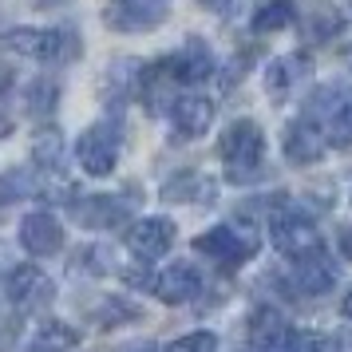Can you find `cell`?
Wrapping results in <instances>:
<instances>
[{
  "instance_id": "obj_3",
  "label": "cell",
  "mask_w": 352,
  "mask_h": 352,
  "mask_svg": "<svg viewBox=\"0 0 352 352\" xmlns=\"http://www.w3.org/2000/svg\"><path fill=\"white\" fill-rule=\"evenodd\" d=\"M76 162L83 166V175L91 178H107L119 162V131L111 123H96L80 135L76 143Z\"/></svg>"
},
{
  "instance_id": "obj_29",
  "label": "cell",
  "mask_w": 352,
  "mask_h": 352,
  "mask_svg": "<svg viewBox=\"0 0 352 352\" xmlns=\"http://www.w3.org/2000/svg\"><path fill=\"white\" fill-rule=\"evenodd\" d=\"M340 254L352 261V226H349V230H340Z\"/></svg>"
},
{
  "instance_id": "obj_32",
  "label": "cell",
  "mask_w": 352,
  "mask_h": 352,
  "mask_svg": "<svg viewBox=\"0 0 352 352\" xmlns=\"http://www.w3.org/2000/svg\"><path fill=\"white\" fill-rule=\"evenodd\" d=\"M123 352H155V344H151V340H139L135 349H123Z\"/></svg>"
},
{
  "instance_id": "obj_6",
  "label": "cell",
  "mask_w": 352,
  "mask_h": 352,
  "mask_svg": "<svg viewBox=\"0 0 352 352\" xmlns=\"http://www.w3.org/2000/svg\"><path fill=\"white\" fill-rule=\"evenodd\" d=\"M162 20H166L162 0H111V8H107V24L115 32H146Z\"/></svg>"
},
{
  "instance_id": "obj_21",
  "label": "cell",
  "mask_w": 352,
  "mask_h": 352,
  "mask_svg": "<svg viewBox=\"0 0 352 352\" xmlns=\"http://www.w3.org/2000/svg\"><path fill=\"white\" fill-rule=\"evenodd\" d=\"M32 190H36V178L28 170H8V175L0 178V206L20 202V198H32Z\"/></svg>"
},
{
  "instance_id": "obj_28",
  "label": "cell",
  "mask_w": 352,
  "mask_h": 352,
  "mask_svg": "<svg viewBox=\"0 0 352 352\" xmlns=\"http://www.w3.org/2000/svg\"><path fill=\"white\" fill-rule=\"evenodd\" d=\"M36 162H44L48 170L60 166V135H40L36 139Z\"/></svg>"
},
{
  "instance_id": "obj_30",
  "label": "cell",
  "mask_w": 352,
  "mask_h": 352,
  "mask_svg": "<svg viewBox=\"0 0 352 352\" xmlns=\"http://www.w3.org/2000/svg\"><path fill=\"white\" fill-rule=\"evenodd\" d=\"M202 4H206L210 12H226V4H230V0H202Z\"/></svg>"
},
{
  "instance_id": "obj_10",
  "label": "cell",
  "mask_w": 352,
  "mask_h": 352,
  "mask_svg": "<svg viewBox=\"0 0 352 352\" xmlns=\"http://www.w3.org/2000/svg\"><path fill=\"white\" fill-rule=\"evenodd\" d=\"M162 67H166L170 80H178V83H202V80L214 76V56H210V48L202 40H186Z\"/></svg>"
},
{
  "instance_id": "obj_23",
  "label": "cell",
  "mask_w": 352,
  "mask_h": 352,
  "mask_svg": "<svg viewBox=\"0 0 352 352\" xmlns=\"http://www.w3.org/2000/svg\"><path fill=\"white\" fill-rule=\"evenodd\" d=\"M285 352H336V340L320 333H289Z\"/></svg>"
},
{
  "instance_id": "obj_22",
  "label": "cell",
  "mask_w": 352,
  "mask_h": 352,
  "mask_svg": "<svg viewBox=\"0 0 352 352\" xmlns=\"http://www.w3.org/2000/svg\"><path fill=\"white\" fill-rule=\"evenodd\" d=\"M329 143L333 146H352V99H340L329 119Z\"/></svg>"
},
{
  "instance_id": "obj_20",
  "label": "cell",
  "mask_w": 352,
  "mask_h": 352,
  "mask_svg": "<svg viewBox=\"0 0 352 352\" xmlns=\"http://www.w3.org/2000/svg\"><path fill=\"white\" fill-rule=\"evenodd\" d=\"M162 194H166L170 202H194V194L210 198V194H214V186H210L206 178H198V175H178V178H170V182L162 186Z\"/></svg>"
},
{
  "instance_id": "obj_17",
  "label": "cell",
  "mask_w": 352,
  "mask_h": 352,
  "mask_svg": "<svg viewBox=\"0 0 352 352\" xmlns=\"http://www.w3.org/2000/svg\"><path fill=\"white\" fill-rule=\"evenodd\" d=\"M135 202V198H131ZM87 222H99V226H115L127 218V198L123 194H99V198H91L87 206L80 210Z\"/></svg>"
},
{
  "instance_id": "obj_5",
  "label": "cell",
  "mask_w": 352,
  "mask_h": 352,
  "mask_svg": "<svg viewBox=\"0 0 352 352\" xmlns=\"http://www.w3.org/2000/svg\"><path fill=\"white\" fill-rule=\"evenodd\" d=\"M52 297H56V285H52V277L40 265H16L8 273V301L16 309L36 313V309L52 305Z\"/></svg>"
},
{
  "instance_id": "obj_1",
  "label": "cell",
  "mask_w": 352,
  "mask_h": 352,
  "mask_svg": "<svg viewBox=\"0 0 352 352\" xmlns=\"http://www.w3.org/2000/svg\"><path fill=\"white\" fill-rule=\"evenodd\" d=\"M218 155H222L226 170L234 182H245V178H254L261 170V159H265V135L257 127L254 119H238V123H230L222 135V143H218Z\"/></svg>"
},
{
  "instance_id": "obj_19",
  "label": "cell",
  "mask_w": 352,
  "mask_h": 352,
  "mask_svg": "<svg viewBox=\"0 0 352 352\" xmlns=\"http://www.w3.org/2000/svg\"><path fill=\"white\" fill-rule=\"evenodd\" d=\"M72 344H80V333L67 329V324H60V320H48V324H40L32 352H67Z\"/></svg>"
},
{
  "instance_id": "obj_7",
  "label": "cell",
  "mask_w": 352,
  "mask_h": 352,
  "mask_svg": "<svg viewBox=\"0 0 352 352\" xmlns=\"http://www.w3.org/2000/svg\"><path fill=\"white\" fill-rule=\"evenodd\" d=\"M155 297L162 305H186L198 297V289H202V273L194 270L190 261H175V265H166V270L155 277Z\"/></svg>"
},
{
  "instance_id": "obj_8",
  "label": "cell",
  "mask_w": 352,
  "mask_h": 352,
  "mask_svg": "<svg viewBox=\"0 0 352 352\" xmlns=\"http://www.w3.org/2000/svg\"><path fill=\"white\" fill-rule=\"evenodd\" d=\"M194 250L206 254V257H214L222 270L226 265L234 270V265H241V261L250 257V241L241 238L234 226H214V230H206L202 238H194Z\"/></svg>"
},
{
  "instance_id": "obj_11",
  "label": "cell",
  "mask_w": 352,
  "mask_h": 352,
  "mask_svg": "<svg viewBox=\"0 0 352 352\" xmlns=\"http://www.w3.org/2000/svg\"><path fill=\"white\" fill-rule=\"evenodd\" d=\"M127 245L139 257H162L175 245V222L170 218H139L127 230Z\"/></svg>"
},
{
  "instance_id": "obj_18",
  "label": "cell",
  "mask_w": 352,
  "mask_h": 352,
  "mask_svg": "<svg viewBox=\"0 0 352 352\" xmlns=\"http://www.w3.org/2000/svg\"><path fill=\"white\" fill-rule=\"evenodd\" d=\"M293 16H297L293 0H265L254 12V32H281V28L293 24Z\"/></svg>"
},
{
  "instance_id": "obj_9",
  "label": "cell",
  "mask_w": 352,
  "mask_h": 352,
  "mask_svg": "<svg viewBox=\"0 0 352 352\" xmlns=\"http://www.w3.org/2000/svg\"><path fill=\"white\" fill-rule=\"evenodd\" d=\"M281 146H285L289 162H297V166H313V162H320V155H324V135H320V127L309 119V115H301L297 123H289L285 127Z\"/></svg>"
},
{
  "instance_id": "obj_4",
  "label": "cell",
  "mask_w": 352,
  "mask_h": 352,
  "mask_svg": "<svg viewBox=\"0 0 352 352\" xmlns=\"http://www.w3.org/2000/svg\"><path fill=\"white\" fill-rule=\"evenodd\" d=\"M76 32L67 28H12L4 32V48L16 52V56H28V60H64L67 52L76 56L80 48H67V40Z\"/></svg>"
},
{
  "instance_id": "obj_12",
  "label": "cell",
  "mask_w": 352,
  "mask_h": 352,
  "mask_svg": "<svg viewBox=\"0 0 352 352\" xmlns=\"http://www.w3.org/2000/svg\"><path fill=\"white\" fill-rule=\"evenodd\" d=\"M20 245L32 257H48L64 245V230H60V222H56L52 214L36 210V214H28V218L20 222Z\"/></svg>"
},
{
  "instance_id": "obj_13",
  "label": "cell",
  "mask_w": 352,
  "mask_h": 352,
  "mask_svg": "<svg viewBox=\"0 0 352 352\" xmlns=\"http://www.w3.org/2000/svg\"><path fill=\"white\" fill-rule=\"evenodd\" d=\"M170 123H175V131L182 139H198L214 123V103L202 96H178L170 103Z\"/></svg>"
},
{
  "instance_id": "obj_16",
  "label": "cell",
  "mask_w": 352,
  "mask_h": 352,
  "mask_svg": "<svg viewBox=\"0 0 352 352\" xmlns=\"http://www.w3.org/2000/svg\"><path fill=\"white\" fill-rule=\"evenodd\" d=\"M250 336H254L261 349H285L289 340V324L281 320V313H273V309H257L254 313V324H250Z\"/></svg>"
},
{
  "instance_id": "obj_15",
  "label": "cell",
  "mask_w": 352,
  "mask_h": 352,
  "mask_svg": "<svg viewBox=\"0 0 352 352\" xmlns=\"http://www.w3.org/2000/svg\"><path fill=\"white\" fill-rule=\"evenodd\" d=\"M301 67H305V56H277V60L265 67V91L281 99L293 83L301 80Z\"/></svg>"
},
{
  "instance_id": "obj_26",
  "label": "cell",
  "mask_w": 352,
  "mask_h": 352,
  "mask_svg": "<svg viewBox=\"0 0 352 352\" xmlns=\"http://www.w3.org/2000/svg\"><path fill=\"white\" fill-rule=\"evenodd\" d=\"M56 96H60V91H56V83L52 80H36L32 91H28V107H32L36 115H48L52 103H56Z\"/></svg>"
},
{
  "instance_id": "obj_27",
  "label": "cell",
  "mask_w": 352,
  "mask_h": 352,
  "mask_svg": "<svg viewBox=\"0 0 352 352\" xmlns=\"http://www.w3.org/2000/svg\"><path fill=\"white\" fill-rule=\"evenodd\" d=\"M336 28H340V16L329 12V8H320V12H313V20L305 24V36H309V40H317V36H320V40H329Z\"/></svg>"
},
{
  "instance_id": "obj_14",
  "label": "cell",
  "mask_w": 352,
  "mask_h": 352,
  "mask_svg": "<svg viewBox=\"0 0 352 352\" xmlns=\"http://www.w3.org/2000/svg\"><path fill=\"white\" fill-rule=\"evenodd\" d=\"M293 281H297L301 293H324V289H333L336 270H333V261H329L324 254H313V257L293 261Z\"/></svg>"
},
{
  "instance_id": "obj_25",
  "label": "cell",
  "mask_w": 352,
  "mask_h": 352,
  "mask_svg": "<svg viewBox=\"0 0 352 352\" xmlns=\"http://www.w3.org/2000/svg\"><path fill=\"white\" fill-rule=\"evenodd\" d=\"M131 317H139L135 305L119 301V297H107V301H103V313H99V324H103V329H115V324H123V320H131Z\"/></svg>"
},
{
  "instance_id": "obj_2",
  "label": "cell",
  "mask_w": 352,
  "mask_h": 352,
  "mask_svg": "<svg viewBox=\"0 0 352 352\" xmlns=\"http://www.w3.org/2000/svg\"><path fill=\"white\" fill-rule=\"evenodd\" d=\"M270 234H273V245H277V254L289 257V261H301V257L324 254V238L317 234V226L309 222L301 210H293V206L273 210Z\"/></svg>"
},
{
  "instance_id": "obj_24",
  "label": "cell",
  "mask_w": 352,
  "mask_h": 352,
  "mask_svg": "<svg viewBox=\"0 0 352 352\" xmlns=\"http://www.w3.org/2000/svg\"><path fill=\"white\" fill-rule=\"evenodd\" d=\"M166 352H218V336L198 329V333H186V336H178V340H170Z\"/></svg>"
},
{
  "instance_id": "obj_31",
  "label": "cell",
  "mask_w": 352,
  "mask_h": 352,
  "mask_svg": "<svg viewBox=\"0 0 352 352\" xmlns=\"http://www.w3.org/2000/svg\"><path fill=\"white\" fill-rule=\"evenodd\" d=\"M340 313H344V317L352 320V289H349V293H344V301H340Z\"/></svg>"
}]
</instances>
